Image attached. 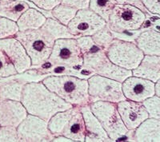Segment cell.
Wrapping results in <instances>:
<instances>
[{
  "instance_id": "6da1fadb",
  "label": "cell",
  "mask_w": 160,
  "mask_h": 142,
  "mask_svg": "<svg viewBox=\"0 0 160 142\" xmlns=\"http://www.w3.org/2000/svg\"><path fill=\"white\" fill-rule=\"evenodd\" d=\"M20 102L28 114L36 116L48 122L58 112L72 107L71 104L48 89L42 82L26 83Z\"/></svg>"
},
{
  "instance_id": "7a4b0ae2",
  "label": "cell",
  "mask_w": 160,
  "mask_h": 142,
  "mask_svg": "<svg viewBox=\"0 0 160 142\" xmlns=\"http://www.w3.org/2000/svg\"><path fill=\"white\" fill-rule=\"evenodd\" d=\"M42 83L72 106H83L89 105L88 79L74 75L51 74L46 77Z\"/></svg>"
},
{
  "instance_id": "3957f363",
  "label": "cell",
  "mask_w": 160,
  "mask_h": 142,
  "mask_svg": "<svg viewBox=\"0 0 160 142\" xmlns=\"http://www.w3.org/2000/svg\"><path fill=\"white\" fill-rule=\"evenodd\" d=\"M15 38L22 43L29 55L31 67H40L48 61L56 40L42 27L37 30L18 31Z\"/></svg>"
},
{
  "instance_id": "277c9868",
  "label": "cell",
  "mask_w": 160,
  "mask_h": 142,
  "mask_svg": "<svg viewBox=\"0 0 160 142\" xmlns=\"http://www.w3.org/2000/svg\"><path fill=\"white\" fill-rule=\"evenodd\" d=\"M48 129L54 137L63 136L72 141H85L83 117L78 106L55 113L48 121Z\"/></svg>"
},
{
  "instance_id": "5b68a950",
  "label": "cell",
  "mask_w": 160,
  "mask_h": 142,
  "mask_svg": "<svg viewBox=\"0 0 160 142\" xmlns=\"http://www.w3.org/2000/svg\"><path fill=\"white\" fill-rule=\"evenodd\" d=\"M89 106L111 141L122 140V139L124 140L126 138L129 140L128 137L132 134L133 131L128 130L123 124L117 109L116 103L98 101L91 102Z\"/></svg>"
},
{
  "instance_id": "8992f818",
  "label": "cell",
  "mask_w": 160,
  "mask_h": 142,
  "mask_svg": "<svg viewBox=\"0 0 160 142\" xmlns=\"http://www.w3.org/2000/svg\"><path fill=\"white\" fill-rule=\"evenodd\" d=\"M147 20V13L131 4H115L111 11L107 26L113 33L136 31Z\"/></svg>"
},
{
  "instance_id": "52a82bcc",
  "label": "cell",
  "mask_w": 160,
  "mask_h": 142,
  "mask_svg": "<svg viewBox=\"0 0 160 142\" xmlns=\"http://www.w3.org/2000/svg\"><path fill=\"white\" fill-rule=\"evenodd\" d=\"M82 67L98 74L122 82L128 77L131 76V70L125 69L113 63L107 56L105 50L95 45L88 53L83 54Z\"/></svg>"
},
{
  "instance_id": "ba28073f",
  "label": "cell",
  "mask_w": 160,
  "mask_h": 142,
  "mask_svg": "<svg viewBox=\"0 0 160 142\" xmlns=\"http://www.w3.org/2000/svg\"><path fill=\"white\" fill-rule=\"evenodd\" d=\"M47 62L50 66L66 69L82 68L83 54L77 44L76 38H59L55 40Z\"/></svg>"
},
{
  "instance_id": "9c48e42d",
  "label": "cell",
  "mask_w": 160,
  "mask_h": 142,
  "mask_svg": "<svg viewBox=\"0 0 160 142\" xmlns=\"http://www.w3.org/2000/svg\"><path fill=\"white\" fill-rule=\"evenodd\" d=\"M105 53L113 63L128 70L136 68L144 56L135 42L116 38L105 50Z\"/></svg>"
},
{
  "instance_id": "30bf717a",
  "label": "cell",
  "mask_w": 160,
  "mask_h": 142,
  "mask_svg": "<svg viewBox=\"0 0 160 142\" xmlns=\"http://www.w3.org/2000/svg\"><path fill=\"white\" fill-rule=\"evenodd\" d=\"M88 82L90 103L102 101L117 104L126 99L122 93V82L98 74L89 77Z\"/></svg>"
},
{
  "instance_id": "8fae6325",
  "label": "cell",
  "mask_w": 160,
  "mask_h": 142,
  "mask_svg": "<svg viewBox=\"0 0 160 142\" xmlns=\"http://www.w3.org/2000/svg\"><path fill=\"white\" fill-rule=\"evenodd\" d=\"M16 129L18 141L51 142L55 137L48 129V121L31 114H28Z\"/></svg>"
},
{
  "instance_id": "7c38bea8",
  "label": "cell",
  "mask_w": 160,
  "mask_h": 142,
  "mask_svg": "<svg viewBox=\"0 0 160 142\" xmlns=\"http://www.w3.org/2000/svg\"><path fill=\"white\" fill-rule=\"evenodd\" d=\"M107 22L89 8L77 11L76 15L68 23L70 33L75 38L92 36L97 31L105 27Z\"/></svg>"
},
{
  "instance_id": "4fadbf2b",
  "label": "cell",
  "mask_w": 160,
  "mask_h": 142,
  "mask_svg": "<svg viewBox=\"0 0 160 142\" xmlns=\"http://www.w3.org/2000/svg\"><path fill=\"white\" fill-rule=\"evenodd\" d=\"M0 49L3 51L16 69L17 73L31 68V61L25 48L15 37L0 40Z\"/></svg>"
},
{
  "instance_id": "5bb4252c",
  "label": "cell",
  "mask_w": 160,
  "mask_h": 142,
  "mask_svg": "<svg viewBox=\"0 0 160 142\" xmlns=\"http://www.w3.org/2000/svg\"><path fill=\"white\" fill-rule=\"evenodd\" d=\"M122 90L126 99L142 102L155 95V83L131 75L122 82Z\"/></svg>"
},
{
  "instance_id": "9a60e30c",
  "label": "cell",
  "mask_w": 160,
  "mask_h": 142,
  "mask_svg": "<svg viewBox=\"0 0 160 142\" xmlns=\"http://www.w3.org/2000/svg\"><path fill=\"white\" fill-rule=\"evenodd\" d=\"M116 106L123 124L130 131L135 130L144 120L149 117L142 102L125 99L118 102Z\"/></svg>"
},
{
  "instance_id": "2e32d148",
  "label": "cell",
  "mask_w": 160,
  "mask_h": 142,
  "mask_svg": "<svg viewBox=\"0 0 160 142\" xmlns=\"http://www.w3.org/2000/svg\"><path fill=\"white\" fill-rule=\"evenodd\" d=\"M28 114L25 107L19 101L0 98V126L17 128Z\"/></svg>"
},
{
  "instance_id": "e0dca14e",
  "label": "cell",
  "mask_w": 160,
  "mask_h": 142,
  "mask_svg": "<svg viewBox=\"0 0 160 142\" xmlns=\"http://www.w3.org/2000/svg\"><path fill=\"white\" fill-rule=\"evenodd\" d=\"M79 109L83 117L84 126H85V141H111L99 121L91 112L89 105L80 106Z\"/></svg>"
},
{
  "instance_id": "ac0fdd59",
  "label": "cell",
  "mask_w": 160,
  "mask_h": 142,
  "mask_svg": "<svg viewBox=\"0 0 160 142\" xmlns=\"http://www.w3.org/2000/svg\"><path fill=\"white\" fill-rule=\"evenodd\" d=\"M133 76L147 79L152 82L160 80V56L144 55L136 68L131 70Z\"/></svg>"
},
{
  "instance_id": "d6986e66",
  "label": "cell",
  "mask_w": 160,
  "mask_h": 142,
  "mask_svg": "<svg viewBox=\"0 0 160 142\" xmlns=\"http://www.w3.org/2000/svg\"><path fill=\"white\" fill-rule=\"evenodd\" d=\"M132 141L160 142V119L148 117L132 132Z\"/></svg>"
},
{
  "instance_id": "ffe728a7",
  "label": "cell",
  "mask_w": 160,
  "mask_h": 142,
  "mask_svg": "<svg viewBox=\"0 0 160 142\" xmlns=\"http://www.w3.org/2000/svg\"><path fill=\"white\" fill-rule=\"evenodd\" d=\"M135 43L144 55L160 56V32L155 28L142 31L135 38Z\"/></svg>"
},
{
  "instance_id": "44dd1931",
  "label": "cell",
  "mask_w": 160,
  "mask_h": 142,
  "mask_svg": "<svg viewBox=\"0 0 160 142\" xmlns=\"http://www.w3.org/2000/svg\"><path fill=\"white\" fill-rule=\"evenodd\" d=\"M47 17L35 8L29 7L16 21L18 31L37 30L42 26Z\"/></svg>"
},
{
  "instance_id": "7402d4cb",
  "label": "cell",
  "mask_w": 160,
  "mask_h": 142,
  "mask_svg": "<svg viewBox=\"0 0 160 142\" xmlns=\"http://www.w3.org/2000/svg\"><path fill=\"white\" fill-rule=\"evenodd\" d=\"M24 85L13 78V76L0 78V98L20 102Z\"/></svg>"
},
{
  "instance_id": "603a6c76",
  "label": "cell",
  "mask_w": 160,
  "mask_h": 142,
  "mask_svg": "<svg viewBox=\"0 0 160 142\" xmlns=\"http://www.w3.org/2000/svg\"><path fill=\"white\" fill-rule=\"evenodd\" d=\"M29 7L24 0H0V16L16 22Z\"/></svg>"
},
{
  "instance_id": "cb8c5ba5",
  "label": "cell",
  "mask_w": 160,
  "mask_h": 142,
  "mask_svg": "<svg viewBox=\"0 0 160 142\" xmlns=\"http://www.w3.org/2000/svg\"><path fill=\"white\" fill-rule=\"evenodd\" d=\"M42 27L44 28L46 31H48L56 40L59 39V38H75L70 33L68 26L60 23L59 22H58L55 18H53L52 17L47 18Z\"/></svg>"
},
{
  "instance_id": "d4e9b609",
  "label": "cell",
  "mask_w": 160,
  "mask_h": 142,
  "mask_svg": "<svg viewBox=\"0 0 160 142\" xmlns=\"http://www.w3.org/2000/svg\"><path fill=\"white\" fill-rule=\"evenodd\" d=\"M78 10L69 6L59 3L51 11V17L56 19L60 23L68 26L76 15Z\"/></svg>"
},
{
  "instance_id": "484cf974",
  "label": "cell",
  "mask_w": 160,
  "mask_h": 142,
  "mask_svg": "<svg viewBox=\"0 0 160 142\" xmlns=\"http://www.w3.org/2000/svg\"><path fill=\"white\" fill-rule=\"evenodd\" d=\"M115 4H117L115 0H90L88 8L108 22V17Z\"/></svg>"
},
{
  "instance_id": "4316f807",
  "label": "cell",
  "mask_w": 160,
  "mask_h": 142,
  "mask_svg": "<svg viewBox=\"0 0 160 142\" xmlns=\"http://www.w3.org/2000/svg\"><path fill=\"white\" fill-rule=\"evenodd\" d=\"M93 42L98 47L102 48L105 50L108 46H109L113 39L115 38V36L113 35V32L109 29L108 26L106 25L105 27L97 31L96 33L91 36Z\"/></svg>"
},
{
  "instance_id": "83f0119b",
  "label": "cell",
  "mask_w": 160,
  "mask_h": 142,
  "mask_svg": "<svg viewBox=\"0 0 160 142\" xmlns=\"http://www.w3.org/2000/svg\"><path fill=\"white\" fill-rule=\"evenodd\" d=\"M18 31V28L16 22L0 16V40L15 37Z\"/></svg>"
},
{
  "instance_id": "f1b7e54d",
  "label": "cell",
  "mask_w": 160,
  "mask_h": 142,
  "mask_svg": "<svg viewBox=\"0 0 160 142\" xmlns=\"http://www.w3.org/2000/svg\"><path fill=\"white\" fill-rule=\"evenodd\" d=\"M148 113V117L160 119V97L153 95L142 102Z\"/></svg>"
},
{
  "instance_id": "f546056e",
  "label": "cell",
  "mask_w": 160,
  "mask_h": 142,
  "mask_svg": "<svg viewBox=\"0 0 160 142\" xmlns=\"http://www.w3.org/2000/svg\"><path fill=\"white\" fill-rule=\"evenodd\" d=\"M16 73V69L8 57L0 49V78H8Z\"/></svg>"
},
{
  "instance_id": "4dcf8cb0",
  "label": "cell",
  "mask_w": 160,
  "mask_h": 142,
  "mask_svg": "<svg viewBox=\"0 0 160 142\" xmlns=\"http://www.w3.org/2000/svg\"><path fill=\"white\" fill-rule=\"evenodd\" d=\"M18 141L16 127L13 126H0V142Z\"/></svg>"
},
{
  "instance_id": "1f68e13d",
  "label": "cell",
  "mask_w": 160,
  "mask_h": 142,
  "mask_svg": "<svg viewBox=\"0 0 160 142\" xmlns=\"http://www.w3.org/2000/svg\"><path fill=\"white\" fill-rule=\"evenodd\" d=\"M77 44L82 54L88 53V51L91 50L94 46H95V42H93L91 36H82L76 38Z\"/></svg>"
},
{
  "instance_id": "d6a6232c",
  "label": "cell",
  "mask_w": 160,
  "mask_h": 142,
  "mask_svg": "<svg viewBox=\"0 0 160 142\" xmlns=\"http://www.w3.org/2000/svg\"><path fill=\"white\" fill-rule=\"evenodd\" d=\"M40 9L51 11L57 5L61 3V0H28Z\"/></svg>"
},
{
  "instance_id": "836d02e7",
  "label": "cell",
  "mask_w": 160,
  "mask_h": 142,
  "mask_svg": "<svg viewBox=\"0 0 160 142\" xmlns=\"http://www.w3.org/2000/svg\"><path fill=\"white\" fill-rule=\"evenodd\" d=\"M160 0H141L142 6L148 13L152 15H158L160 14Z\"/></svg>"
},
{
  "instance_id": "e575fe53",
  "label": "cell",
  "mask_w": 160,
  "mask_h": 142,
  "mask_svg": "<svg viewBox=\"0 0 160 142\" xmlns=\"http://www.w3.org/2000/svg\"><path fill=\"white\" fill-rule=\"evenodd\" d=\"M90 0H61V3L69 6L75 9L82 10L88 8Z\"/></svg>"
},
{
  "instance_id": "d590c367",
  "label": "cell",
  "mask_w": 160,
  "mask_h": 142,
  "mask_svg": "<svg viewBox=\"0 0 160 142\" xmlns=\"http://www.w3.org/2000/svg\"><path fill=\"white\" fill-rule=\"evenodd\" d=\"M115 1H116L117 4H131V5H134L135 7H137L140 8V9L143 11L145 13L148 12L145 9L143 6H142V2H141V0H115Z\"/></svg>"
},
{
  "instance_id": "8d00e7d4",
  "label": "cell",
  "mask_w": 160,
  "mask_h": 142,
  "mask_svg": "<svg viewBox=\"0 0 160 142\" xmlns=\"http://www.w3.org/2000/svg\"><path fill=\"white\" fill-rule=\"evenodd\" d=\"M52 141H68V142H73L71 139L68 138V137H63V136H57V137H54Z\"/></svg>"
},
{
  "instance_id": "74e56055",
  "label": "cell",
  "mask_w": 160,
  "mask_h": 142,
  "mask_svg": "<svg viewBox=\"0 0 160 142\" xmlns=\"http://www.w3.org/2000/svg\"><path fill=\"white\" fill-rule=\"evenodd\" d=\"M160 80L155 82V95L160 97Z\"/></svg>"
}]
</instances>
